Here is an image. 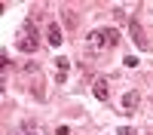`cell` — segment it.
<instances>
[{
	"label": "cell",
	"instance_id": "cell-1",
	"mask_svg": "<svg viewBox=\"0 0 153 135\" xmlns=\"http://www.w3.org/2000/svg\"><path fill=\"white\" fill-rule=\"evenodd\" d=\"M120 43V31L117 28H98L89 34V55H98L101 49H110Z\"/></svg>",
	"mask_w": 153,
	"mask_h": 135
},
{
	"label": "cell",
	"instance_id": "cell-2",
	"mask_svg": "<svg viewBox=\"0 0 153 135\" xmlns=\"http://www.w3.org/2000/svg\"><path fill=\"white\" fill-rule=\"evenodd\" d=\"M16 46L22 49V52H28V55H34V52H37V31H34V19H28V22L22 25Z\"/></svg>",
	"mask_w": 153,
	"mask_h": 135
},
{
	"label": "cell",
	"instance_id": "cell-3",
	"mask_svg": "<svg viewBox=\"0 0 153 135\" xmlns=\"http://www.w3.org/2000/svg\"><path fill=\"white\" fill-rule=\"evenodd\" d=\"M129 31H132V40H135L138 49H150V40H147V34H144V28H141V22H138V19L129 22Z\"/></svg>",
	"mask_w": 153,
	"mask_h": 135
},
{
	"label": "cell",
	"instance_id": "cell-4",
	"mask_svg": "<svg viewBox=\"0 0 153 135\" xmlns=\"http://www.w3.org/2000/svg\"><path fill=\"white\" fill-rule=\"evenodd\" d=\"M92 92H95V98H98V101H107V98H110V80H107V77H95Z\"/></svg>",
	"mask_w": 153,
	"mask_h": 135
},
{
	"label": "cell",
	"instance_id": "cell-5",
	"mask_svg": "<svg viewBox=\"0 0 153 135\" xmlns=\"http://www.w3.org/2000/svg\"><path fill=\"white\" fill-rule=\"evenodd\" d=\"M138 104H141V95H138V92H126L123 95V110H126V114H135Z\"/></svg>",
	"mask_w": 153,
	"mask_h": 135
},
{
	"label": "cell",
	"instance_id": "cell-6",
	"mask_svg": "<svg viewBox=\"0 0 153 135\" xmlns=\"http://www.w3.org/2000/svg\"><path fill=\"white\" fill-rule=\"evenodd\" d=\"M61 37H65V34H61V28H58V25L52 22V25L46 28V40L52 43V46H61Z\"/></svg>",
	"mask_w": 153,
	"mask_h": 135
},
{
	"label": "cell",
	"instance_id": "cell-7",
	"mask_svg": "<svg viewBox=\"0 0 153 135\" xmlns=\"http://www.w3.org/2000/svg\"><path fill=\"white\" fill-rule=\"evenodd\" d=\"M61 19H65V25H68V31H76V25H80V22H76V16H74L71 9H61Z\"/></svg>",
	"mask_w": 153,
	"mask_h": 135
},
{
	"label": "cell",
	"instance_id": "cell-8",
	"mask_svg": "<svg viewBox=\"0 0 153 135\" xmlns=\"http://www.w3.org/2000/svg\"><path fill=\"white\" fill-rule=\"evenodd\" d=\"M55 65H58V74H65V71L71 68V61H68L65 55H61V58H55Z\"/></svg>",
	"mask_w": 153,
	"mask_h": 135
},
{
	"label": "cell",
	"instance_id": "cell-9",
	"mask_svg": "<svg viewBox=\"0 0 153 135\" xmlns=\"http://www.w3.org/2000/svg\"><path fill=\"white\" fill-rule=\"evenodd\" d=\"M31 92H34L37 98H43V86H40V83H37V80H34V86H31Z\"/></svg>",
	"mask_w": 153,
	"mask_h": 135
},
{
	"label": "cell",
	"instance_id": "cell-10",
	"mask_svg": "<svg viewBox=\"0 0 153 135\" xmlns=\"http://www.w3.org/2000/svg\"><path fill=\"white\" fill-rule=\"evenodd\" d=\"M117 132H120V135H138V132H135V129H132V126H120V129H117Z\"/></svg>",
	"mask_w": 153,
	"mask_h": 135
},
{
	"label": "cell",
	"instance_id": "cell-11",
	"mask_svg": "<svg viewBox=\"0 0 153 135\" xmlns=\"http://www.w3.org/2000/svg\"><path fill=\"white\" fill-rule=\"evenodd\" d=\"M55 135H71V129H68V126H58V129H55Z\"/></svg>",
	"mask_w": 153,
	"mask_h": 135
},
{
	"label": "cell",
	"instance_id": "cell-12",
	"mask_svg": "<svg viewBox=\"0 0 153 135\" xmlns=\"http://www.w3.org/2000/svg\"><path fill=\"white\" fill-rule=\"evenodd\" d=\"M34 135H37V132H34Z\"/></svg>",
	"mask_w": 153,
	"mask_h": 135
}]
</instances>
